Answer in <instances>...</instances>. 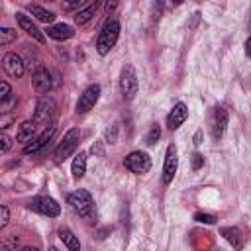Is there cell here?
<instances>
[{
	"label": "cell",
	"mask_w": 251,
	"mask_h": 251,
	"mask_svg": "<svg viewBox=\"0 0 251 251\" xmlns=\"http://www.w3.org/2000/svg\"><path fill=\"white\" fill-rule=\"evenodd\" d=\"M120 37V22L118 20H108L102 27V31L98 33V39H96V51L100 55H108L112 51V47L116 45Z\"/></svg>",
	"instance_id": "6da1fadb"
},
{
	"label": "cell",
	"mask_w": 251,
	"mask_h": 251,
	"mask_svg": "<svg viewBox=\"0 0 251 251\" xmlns=\"http://www.w3.org/2000/svg\"><path fill=\"white\" fill-rule=\"evenodd\" d=\"M67 202H69V206L78 216H82V218H92L94 216V202H92V196H90L88 190L78 188V190L71 192L69 198H67Z\"/></svg>",
	"instance_id": "7a4b0ae2"
},
{
	"label": "cell",
	"mask_w": 251,
	"mask_h": 251,
	"mask_svg": "<svg viewBox=\"0 0 251 251\" xmlns=\"http://www.w3.org/2000/svg\"><path fill=\"white\" fill-rule=\"evenodd\" d=\"M78 139H80L78 127H71V129L65 133V137H63V141L59 143V147L55 149V163H63L65 159H69V157L75 153V149L78 147Z\"/></svg>",
	"instance_id": "3957f363"
},
{
	"label": "cell",
	"mask_w": 251,
	"mask_h": 251,
	"mask_svg": "<svg viewBox=\"0 0 251 251\" xmlns=\"http://www.w3.org/2000/svg\"><path fill=\"white\" fill-rule=\"evenodd\" d=\"M29 210L37 212V214H43V216H49V218H55L61 214V206L57 204V200H53L51 196H33L27 204Z\"/></svg>",
	"instance_id": "277c9868"
},
{
	"label": "cell",
	"mask_w": 251,
	"mask_h": 251,
	"mask_svg": "<svg viewBox=\"0 0 251 251\" xmlns=\"http://www.w3.org/2000/svg\"><path fill=\"white\" fill-rule=\"evenodd\" d=\"M120 90L124 94V98L131 100L135 94H137V75L133 71L131 65L124 67L122 69V75H120Z\"/></svg>",
	"instance_id": "5b68a950"
},
{
	"label": "cell",
	"mask_w": 251,
	"mask_h": 251,
	"mask_svg": "<svg viewBox=\"0 0 251 251\" xmlns=\"http://www.w3.org/2000/svg\"><path fill=\"white\" fill-rule=\"evenodd\" d=\"M124 165H126L127 171H131L135 175H143V173H147L151 169V159L143 151H133L124 159Z\"/></svg>",
	"instance_id": "8992f818"
},
{
	"label": "cell",
	"mask_w": 251,
	"mask_h": 251,
	"mask_svg": "<svg viewBox=\"0 0 251 251\" xmlns=\"http://www.w3.org/2000/svg\"><path fill=\"white\" fill-rule=\"evenodd\" d=\"M176 169H178V151H176V145L171 143L167 147V153H165V163H163V182L165 184H171L175 175H176Z\"/></svg>",
	"instance_id": "52a82bcc"
},
{
	"label": "cell",
	"mask_w": 251,
	"mask_h": 251,
	"mask_svg": "<svg viewBox=\"0 0 251 251\" xmlns=\"http://www.w3.org/2000/svg\"><path fill=\"white\" fill-rule=\"evenodd\" d=\"M100 98V84H90L84 88V92L78 96V102H76V114H84L88 112Z\"/></svg>",
	"instance_id": "ba28073f"
},
{
	"label": "cell",
	"mask_w": 251,
	"mask_h": 251,
	"mask_svg": "<svg viewBox=\"0 0 251 251\" xmlns=\"http://www.w3.org/2000/svg\"><path fill=\"white\" fill-rule=\"evenodd\" d=\"M53 112H55V102L53 98L45 96V98H39L37 106H35V112H33V122L35 124H45L49 126L51 124V118H53Z\"/></svg>",
	"instance_id": "9c48e42d"
},
{
	"label": "cell",
	"mask_w": 251,
	"mask_h": 251,
	"mask_svg": "<svg viewBox=\"0 0 251 251\" xmlns=\"http://www.w3.org/2000/svg\"><path fill=\"white\" fill-rule=\"evenodd\" d=\"M55 124H49V126H45V129L33 139V141H29L25 147H24V153L25 155H33V153H39L49 141H51V137H53V133H55Z\"/></svg>",
	"instance_id": "30bf717a"
},
{
	"label": "cell",
	"mask_w": 251,
	"mask_h": 251,
	"mask_svg": "<svg viewBox=\"0 0 251 251\" xmlns=\"http://www.w3.org/2000/svg\"><path fill=\"white\" fill-rule=\"evenodd\" d=\"M186 118H188V108H186V104L176 102V104L173 106V110L169 112V116H167V126H169V129H178V127L186 122Z\"/></svg>",
	"instance_id": "8fae6325"
},
{
	"label": "cell",
	"mask_w": 251,
	"mask_h": 251,
	"mask_svg": "<svg viewBox=\"0 0 251 251\" xmlns=\"http://www.w3.org/2000/svg\"><path fill=\"white\" fill-rule=\"evenodd\" d=\"M2 67H4V71H6L10 76H14V78H20V76L24 75V61H22V57L16 55V53H6L4 59H2Z\"/></svg>",
	"instance_id": "7c38bea8"
},
{
	"label": "cell",
	"mask_w": 251,
	"mask_h": 251,
	"mask_svg": "<svg viewBox=\"0 0 251 251\" xmlns=\"http://www.w3.org/2000/svg\"><path fill=\"white\" fill-rule=\"evenodd\" d=\"M227 127V112L224 108H214V116H212V135L214 139H220L226 133Z\"/></svg>",
	"instance_id": "4fadbf2b"
},
{
	"label": "cell",
	"mask_w": 251,
	"mask_h": 251,
	"mask_svg": "<svg viewBox=\"0 0 251 251\" xmlns=\"http://www.w3.org/2000/svg\"><path fill=\"white\" fill-rule=\"evenodd\" d=\"M16 20H18V24H20V27L27 33V35H31L35 41H39V43H43L45 41V35H43V31L27 18V16H24V14H16Z\"/></svg>",
	"instance_id": "5bb4252c"
},
{
	"label": "cell",
	"mask_w": 251,
	"mask_h": 251,
	"mask_svg": "<svg viewBox=\"0 0 251 251\" xmlns=\"http://www.w3.org/2000/svg\"><path fill=\"white\" fill-rule=\"evenodd\" d=\"M31 82H33V88L37 92H47L51 88V75L45 67H37L33 71V76H31Z\"/></svg>",
	"instance_id": "9a60e30c"
},
{
	"label": "cell",
	"mask_w": 251,
	"mask_h": 251,
	"mask_svg": "<svg viewBox=\"0 0 251 251\" xmlns=\"http://www.w3.org/2000/svg\"><path fill=\"white\" fill-rule=\"evenodd\" d=\"M47 35L57 39V41H63V39H71L75 35V29L67 24H55V25H49L47 27Z\"/></svg>",
	"instance_id": "2e32d148"
},
{
	"label": "cell",
	"mask_w": 251,
	"mask_h": 251,
	"mask_svg": "<svg viewBox=\"0 0 251 251\" xmlns=\"http://www.w3.org/2000/svg\"><path fill=\"white\" fill-rule=\"evenodd\" d=\"M35 122L31 120V122H24L22 126H20V129H18V135H16V139L20 141V143H29V141H33L35 139Z\"/></svg>",
	"instance_id": "e0dca14e"
},
{
	"label": "cell",
	"mask_w": 251,
	"mask_h": 251,
	"mask_svg": "<svg viewBox=\"0 0 251 251\" xmlns=\"http://www.w3.org/2000/svg\"><path fill=\"white\" fill-rule=\"evenodd\" d=\"M71 173H73V178H82L84 176V173H86V153H78L73 159Z\"/></svg>",
	"instance_id": "ac0fdd59"
},
{
	"label": "cell",
	"mask_w": 251,
	"mask_h": 251,
	"mask_svg": "<svg viewBox=\"0 0 251 251\" xmlns=\"http://www.w3.org/2000/svg\"><path fill=\"white\" fill-rule=\"evenodd\" d=\"M59 237H61V241H63L71 251H78V249H80V243H78L76 235H75L69 227H61V229H59Z\"/></svg>",
	"instance_id": "d6986e66"
},
{
	"label": "cell",
	"mask_w": 251,
	"mask_h": 251,
	"mask_svg": "<svg viewBox=\"0 0 251 251\" xmlns=\"http://www.w3.org/2000/svg\"><path fill=\"white\" fill-rule=\"evenodd\" d=\"M27 10L31 12V16H35L39 22H43V24H51L53 20H55V14L53 12H49V10H45V8H41V6H35V4H29L27 6Z\"/></svg>",
	"instance_id": "ffe728a7"
},
{
	"label": "cell",
	"mask_w": 251,
	"mask_h": 251,
	"mask_svg": "<svg viewBox=\"0 0 251 251\" xmlns=\"http://www.w3.org/2000/svg\"><path fill=\"white\" fill-rule=\"evenodd\" d=\"M94 12H96V4H94V6H88V8H84V10H80V12L75 16V22H76L78 25H84V24H88V22L92 20Z\"/></svg>",
	"instance_id": "44dd1931"
},
{
	"label": "cell",
	"mask_w": 251,
	"mask_h": 251,
	"mask_svg": "<svg viewBox=\"0 0 251 251\" xmlns=\"http://www.w3.org/2000/svg\"><path fill=\"white\" fill-rule=\"evenodd\" d=\"M222 233L227 237V241L233 245V247H241V231L235 229V227H226L222 229Z\"/></svg>",
	"instance_id": "7402d4cb"
},
{
	"label": "cell",
	"mask_w": 251,
	"mask_h": 251,
	"mask_svg": "<svg viewBox=\"0 0 251 251\" xmlns=\"http://www.w3.org/2000/svg\"><path fill=\"white\" fill-rule=\"evenodd\" d=\"M16 39V29H12V27H2L0 29V45H8V43H12Z\"/></svg>",
	"instance_id": "603a6c76"
},
{
	"label": "cell",
	"mask_w": 251,
	"mask_h": 251,
	"mask_svg": "<svg viewBox=\"0 0 251 251\" xmlns=\"http://www.w3.org/2000/svg\"><path fill=\"white\" fill-rule=\"evenodd\" d=\"M159 137H161V127L157 124H153L151 129H149V133H147V145H155Z\"/></svg>",
	"instance_id": "cb8c5ba5"
},
{
	"label": "cell",
	"mask_w": 251,
	"mask_h": 251,
	"mask_svg": "<svg viewBox=\"0 0 251 251\" xmlns=\"http://www.w3.org/2000/svg\"><path fill=\"white\" fill-rule=\"evenodd\" d=\"M194 220L200 224H216V216L214 214H206V212H196Z\"/></svg>",
	"instance_id": "d4e9b609"
},
{
	"label": "cell",
	"mask_w": 251,
	"mask_h": 251,
	"mask_svg": "<svg viewBox=\"0 0 251 251\" xmlns=\"http://www.w3.org/2000/svg\"><path fill=\"white\" fill-rule=\"evenodd\" d=\"M10 100V84L6 82V80H2L0 82V102L4 104V102H8Z\"/></svg>",
	"instance_id": "484cf974"
},
{
	"label": "cell",
	"mask_w": 251,
	"mask_h": 251,
	"mask_svg": "<svg viewBox=\"0 0 251 251\" xmlns=\"http://www.w3.org/2000/svg\"><path fill=\"white\" fill-rule=\"evenodd\" d=\"M8 220H10L8 206H2V208H0V227H6V226H8Z\"/></svg>",
	"instance_id": "4316f807"
},
{
	"label": "cell",
	"mask_w": 251,
	"mask_h": 251,
	"mask_svg": "<svg viewBox=\"0 0 251 251\" xmlns=\"http://www.w3.org/2000/svg\"><path fill=\"white\" fill-rule=\"evenodd\" d=\"M202 165H204V157H202L200 153H194V155H192V169L198 171Z\"/></svg>",
	"instance_id": "83f0119b"
},
{
	"label": "cell",
	"mask_w": 251,
	"mask_h": 251,
	"mask_svg": "<svg viewBox=\"0 0 251 251\" xmlns=\"http://www.w3.org/2000/svg\"><path fill=\"white\" fill-rule=\"evenodd\" d=\"M118 2H120V0H106V4H104V10H106V14H108V16L116 12V8H118Z\"/></svg>",
	"instance_id": "f1b7e54d"
},
{
	"label": "cell",
	"mask_w": 251,
	"mask_h": 251,
	"mask_svg": "<svg viewBox=\"0 0 251 251\" xmlns=\"http://www.w3.org/2000/svg\"><path fill=\"white\" fill-rule=\"evenodd\" d=\"M80 2H82V0H65V2H63V10H73V8H76Z\"/></svg>",
	"instance_id": "f546056e"
},
{
	"label": "cell",
	"mask_w": 251,
	"mask_h": 251,
	"mask_svg": "<svg viewBox=\"0 0 251 251\" xmlns=\"http://www.w3.org/2000/svg\"><path fill=\"white\" fill-rule=\"evenodd\" d=\"M0 141H2L0 151H2V153H6V151L10 149V137H8V135H2V137H0Z\"/></svg>",
	"instance_id": "4dcf8cb0"
},
{
	"label": "cell",
	"mask_w": 251,
	"mask_h": 251,
	"mask_svg": "<svg viewBox=\"0 0 251 251\" xmlns=\"http://www.w3.org/2000/svg\"><path fill=\"white\" fill-rule=\"evenodd\" d=\"M245 53H247V57H251V35H249V39L245 41Z\"/></svg>",
	"instance_id": "1f68e13d"
},
{
	"label": "cell",
	"mask_w": 251,
	"mask_h": 251,
	"mask_svg": "<svg viewBox=\"0 0 251 251\" xmlns=\"http://www.w3.org/2000/svg\"><path fill=\"white\" fill-rule=\"evenodd\" d=\"M194 143H196V145H200V143H202V131H200V129H198V131H196V135H194Z\"/></svg>",
	"instance_id": "d6a6232c"
},
{
	"label": "cell",
	"mask_w": 251,
	"mask_h": 251,
	"mask_svg": "<svg viewBox=\"0 0 251 251\" xmlns=\"http://www.w3.org/2000/svg\"><path fill=\"white\" fill-rule=\"evenodd\" d=\"M173 2H175V4H180V2H182V0H173Z\"/></svg>",
	"instance_id": "836d02e7"
}]
</instances>
